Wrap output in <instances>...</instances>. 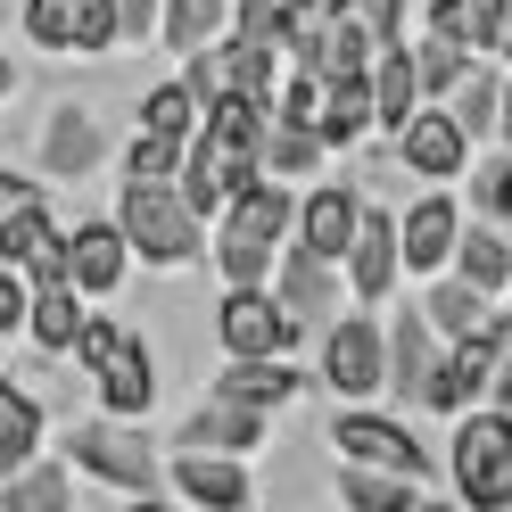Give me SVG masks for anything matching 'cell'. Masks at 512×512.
<instances>
[{
  "instance_id": "obj_1",
  "label": "cell",
  "mask_w": 512,
  "mask_h": 512,
  "mask_svg": "<svg viewBox=\"0 0 512 512\" xmlns=\"http://www.w3.org/2000/svg\"><path fill=\"white\" fill-rule=\"evenodd\" d=\"M290 223H298V207H290V190L281 182H240L232 199H223V232H215V265H223V281H273V248L290 240Z\"/></svg>"
},
{
  "instance_id": "obj_2",
  "label": "cell",
  "mask_w": 512,
  "mask_h": 512,
  "mask_svg": "<svg viewBox=\"0 0 512 512\" xmlns=\"http://www.w3.org/2000/svg\"><path fill=\"white\" fill-rule=\"evenodd\" d=\"M116 232H124V248H141L149 265H190V256H199V215L182 207L174 174H124Z\"/></svg>"
},
{
  "instance_id": "obj_3",
  "label": "cell",
  "mask_w": 512,
  "mask_h": 512,
  "mask_svg": "<svg viewBox=\"0 0 512 512\" xmlns=\"http://www.w3.org/2000/svg\"><path fill=\"white\" fill-rule=\"evenodd\" d=\"M75 356H83L91 380H100L108 413H149V397H157V364H149L141 331L108 323V314H83V323H75Z\"/></svg>"
},
{
  "instance_id": "obj_4",
  "label": "cell",
  "mask_w": 512,
  "mask_h": 512,
  "mask_svg": "<svg viewBox=\"0 0 512 512\" xmlns=\"http://www.w3.org/2000/svg\"><path fill=\"white\" fill-rule=\"evenodd\" d=\"M455 496L479 512L512 504V413H455Z\"/></svg>"
},
{
  "instance_id": "obj_5",
  "label": "cell",
  "mask_w": 512,
  "mask_h": 512,
  "mask_svg": "<svg viewBox=\"0 0 512 512\" xmlns=\"http://www.w3.org/2000/svg\"><path fill=\"white\" fill-rule=\"evenodd\" d=\"M67 455H75L91 479L124 488V496H157V488H166V479H157V455H149L133 430H116V422H75V430H67Z\"/></svg>"
},
{
  "instance_id": "obj_6",
  "label": "cell",
  "mask_w": 512,
  "mask_h": 512,
  "mask_svg": "<svg viewBox=\"0 0 512 512\" xmlns=\"http://www.w3.org/2000/svg\"><path fill=\"white\" fill-rule=\"evenodd\" d=\"M215 331H223V356H273V347L298 339V323L281 314L265 281H232V298L215 306Z\"/></svg>"
},
{
  "instance_id": "obj_7",
  "label": "cell",
  "mask_w": 512,
  "mask_h": 512,
  "mask_svg": "<svg viewBox=\"0 0 512 512\" xmlns=\"http://www.w3.org/2000/svg\"><path fill=\"white\" fill-rule=\"evenodd\" d=\"M331 446H339L347 463H389V471H405V479H430V455L413 446L405 422H389V413H339V422H331Z\"/></svg>"
},
{
  "instance_id": "obj_8",
  "label": "cell",
  "mask_w": 512,
  "mask_h": 512,
  "mask_svg": "<svg viewBox=\"0 0 512 512\" xmlns=\"http://www.w3.org/2000/svg\"><path fill=\"white\" fill-rule=\"evenodd\" d=\"M331 256H314V248H290L281 256V273H273V298H281V314H290L298 331H323L331 323V306H339V290H331Z\"/></svg>"
},
{
  "instance_id": "obj_9",
  "label": "cell",
  "mask_w": 512,
  "mask_h": 512,
  "mask_svg": "<svg viewBox=\"0 0 512 512\" xmlns=\"http://www.w3.org/2000/svg\"><path fill=\"white\" fill-rule=\"evenodd\" d=\"M323 380L339 397H372L380 389V331L364 323V314H339V323L323 331Z\"/></svg>"
},
{
  "instance_id": "obj_10",
  "label": "cell",
  "mask_w": 512,
  "mask_h": 512,
  "mask_svg": "<svg viewBox=\"0 0 512 512\" xmlns=\"http://www.w3.org/2000/svg\"><path fill=\"white\" fill-rule=\"evenodd\" d=\"M174 446H207V455H256V446H265V405H240V397L215 389V397L182 422Z\"/></svg>"
},
{
  "instance_id": "obj_11",
  "label": "cell",
  "mask_w": 512,
  "mask_h": 512,
  "mask_svg": "<svg viewBox=\"0 0 512 512\" xmlns=\"http://www.w3.org/2000/svg\"><path fill=\"white\" fill-rule=\"evenodd\" d=\"M430 364H438V331L422 323V306H405V314H397V331L380 339V389H397V397L422 405Z\"/></svg>"
},
{
  "instance_id": "obj_12",
  "label": "cell",
  "mask_w": 512,
  "mask_h": 512,
  "mask_svg": "<svg viewBox=\"0 0 512 512\" xmlns=\"http://www.w3.org/2000/svg\"><path fill=\"white\" fill-rule=\"evenodd\" d=\"M347 281H356V298H389L397 290V215L356 207V232H347Z\"/></svg>"
},
{
  "instance_id": "obj_13",
  "label": "cell",
  "mask_w": 512,
  "mask_h": 512,
  "mask_svg": "<svg viewBox=\"0 0 512 512\" xmlns=\"http://www.w3.org/2000/svg\"><path fill=\"white\" fill-rule=\"evenodd\" d=\"M108 157V133H100V116L91 108H50V133H42V166L58 182H83L91 166Z\"/></svg>"
},
{
  "instance_id": "obj_14",
  "label": "cell",
  "mask_w": 512,
  "mask_h": 512,
  "mask_svg": "<svg viewBox=\"0 0 512 512\" xmlns=\"http://www.w3.org/2000/svg\"><path fill=\"white\" fill-rule=\"evenodd\" d=\"M397 141H405V166H413V174H430V182L463 174V157H471V133H463L446 108H438V116H405V133H397Z\"/></svg>"
},
{
  "instance_id": "obj_15",
  "label": "cell",
  "mask_w": 512,
  "mask_h": 512,
  "mask_svg": "<svg viewBox=\"0 0 512 512\" xmlns=\"http://www.w3.org/2000/svg\"><path fill=\"white\" fill-rule=\"evenodd\" d=\"M314 133H323V149H347V141H364V133H372V83H364V67H356V75H323Z\"/></svg>"
},
{
  "instance_id": "obj_16",
  "label": "cell",
  "mask_w": 512,
  "mask_h": 512,
  "mask_svg": "<svg viewBox=\"0 0 512 512\" xmlns=\"http://www.w3.org/2000/svg\"><path fill=\"white\" fill-rule=\"evenodd\" d=\"M174 488L190 504H248L256 496L248 488V463L240 455H207V446H182V455H174Z\"/></svg>"
},
{
  "instance_id": "obj_17",
  "label": "cell",
  "mask_w": 512,
  "mask_h": 512,
  "mask_svg": "<svg viewBox=\"0 0 512 512\" xmlns=\"http://www.w3.org/2000/svg\"><path fill=\"white\" fill-rule=\"evenodd\" d=\"M356 190H347V182H323V190H314V199L298 207V248H314V256H331V265H339V256H347V232H356Z\"/></svg>"
},
{
  "instance_id": "obj_18",
  "label": "cell",
  "mask_w": 512,
  "mask_h": 512,
  "mask_svg": "<svg viewBox=\"0 0 512 512\" xmlns=\"http://www.w3.org/2000/svg\"><path fill=\"white\" fill-rule=\"evenodd\" d=\"M455 232H463L455 199H446V190H430V199H422V207H413V215L397 223V265H446Z\"/></svg>"
},
{
  "instance_id": "obj_19",
  "label": "cell",
  "mask_w": 512,
  "mask_h": 512,
  "mask_svg": "<svg viewBox=\"0 0 512 512\" xmlns=\"http://www.w3.org/2000/svg\"><path fill=\"white\" fill-rule=\"evenodd\" d=\"M364 83H372V124H380V133H405V116H413V100H422V83H413V58H405V42H389V50H372V67H364Z\"/></svg>"
},
{
  "instance_id": "obj_20",
  "label": "cell",
  "mask_w": 512,
  "mask_h": 512,
  "mask_svg": "<svg viewBox=\"0 0 512 512\" xmlns=\"http://www.w3.org/2000/svg\"><path fill=\"white\" fill-rule=\"evenodd\" d=\"M67 281L75 290H116L124 281V232L116 223H75V240H67Z\"/></svg>"
},
{
  "instance_id": "obj_21",
  "label": "cell",
  "mask_w": 512,
  "mask_h": 512,
  "mask_svg": "<svg viewBox=\"0 0 512 512\" xmlns=\"http://www.w3.org/2000/svg\"><path fill=\"white\" fill-rule=\"evenodd\" d=\"M215 389H223V397H240V405H290L306 380L281 364V347H273V356H232V364L215 372Z\"/></svg>"
},
{
  "instance_id": "obj_22",
  "label": "cell",
  "mask_w": 512,
  "mask_h": 512,
  "mask_svg": "<svg viewBox=\"0 0 512 512\" xmlns=\"http://www.w3.org/2000/svg\"><path fill=\"white\" fill-rule=\"evenodd\" d=\"M446 256H455V273L471 281V290H504V281H512V240H504V223H471V232H455V248H446Z\"/></svg>"
},
{
  "instance_id": "obj_23",
  "label": "cell",
  "mask_w": 512,
  "mask_h": 512,
  "mask_svg": "<svg viewBox=\"0 0 512 512\" xmlns=\"http://www.w3.org/2000/svg\"><path fill=\"white\" fill-rule=\"evenodd\" d=\"M75 504V479L58 463H34L25 455L17 471H0V512H67Z\"/></svg>"
},
{
  "instance_id": "obj_24",
  "label": "cell",
  "mask_w": 512,
  "mask_h": 512,
  "mask_svg": "<svg viewBox=\"0 0 512 512\" xmlns=\"http://www.w3.org/2000/svg\"><path fill=\"white\" fill-rule=\"evenodd\" d=\"M422 323H430L438 339H471V331L496 323V306H488V290H471V281L455 273V281H438V290L422 298Z\"/></svg>"
},
{
  "instance_id": "obj_25",
  "label": "cell",
  "mask_w": 512,
  "mask_h": 512,
  "mask_svg": "<svg viewBox=\"0 0 512 512\" xmlns=\"http://www.w3.org/2000/svg\"><path fill=\"white\" fill-rule=\"evenodd\" d=\"M75 323H83V306H75V281H42L34 298H25V331H34L50 356L58 347H75Z\"/></svg>"
},
{
  "instance_id": "obj_26",
  "label": "cell",
  "mask_w": 512,
  "mask_h": 512,
  "mask_svg": "<svg viewBox=\"0 0 512 512\" xmlns=\"http://www.w3.org/2000/svg\"><path fill=\"white\" fill-rule=\"evenodd\" d=\"M496 100H504V83H496L488 67H471V58H463V75L446 83V116H455L463 133H496Z\"/></svg>"
},
{
  "instance_id": "obj_27",
  "label": "cell",
  "mask_w": 512,
  "mask_h": 512,
  "mask_svg": "<svg viewBox=\"0 0 512 512\" xmlns=\"http://www.w3.org/2000/svg\"><path fill=\"white\" fill-rule=\"evenodd\" d=\"M25 455H42V405L0 380V471H17Z\"/></svg>"
},
{
  "instance_id": "obj_28",
  "label": "cell",
  "mask_w": 512,
  "mask_h": 512,
  "mask_svg": "<svg viewBox=\"0 0 512 512\" xmlns=\"http://www.w3.org/2000/svg\"><path fill=\"white\" fill-rule=\"evenodd\" d=\"M50 240H58V223H50V207H42V199L0 207V265H25V256L50 248Z\"/></svg>"
},
{
  "instance_id": "obj_29",
  "label": "cell",
  "mask_w": 512,
  "mask_h": 512,
  "mask_svg": "<svg viewBox=\"0 0 512 512\" xmlns=\"http://www.w3.org/2000/svg\"><path fill=\"white\" fill-rule=\"evenodd\" d=\"M232 25V0H166V42L174 50H199Z\"/></svg>"
},
{
  "instance_id": "obj_30",
  "label": "cell",
  "mask_w": 512,
  "mask_h": 512,
  "mask_svg": "<svg viewBox=\"0 0 512 512\" xmlns=\"http://www.w3.org/2000/svg\"><path fill=\"white\" fill-rule=\"evenodd\" d=\"M463 50L512 58V0H463Z\"/></svg>"
},
{
  "instance_id": "obj_31",
  "label": "cell",
  "mask_w": 512,
  "mask_h": 512,
  "mask_svg": "<svg viewBox=\"0 0 512 512\" xmlns=\"http://www.w3.org/2000/svg\"><path fill=\"white\" fill-rule=\"evenodd\" d=\"M471 207L488 223H512V157H479L471 166Z\"/></svg>"
},
{
  "instance_id": "obj_32",
  "label": "cell",
  "mask_w": 512,
  "mask_h": 512,
  "mask_svg": "<svg viewBox=\"0 0 512 512\" xmlns=\"http://www.w3.org/2000/svg\"><path fill=\"white\" fill-rule=\"evenodd\" d=\"M413 488H422V479H405V471H339L347 504H413Z\"/></svg>"
},
{
  "instance_id": "obj_33",
  "label": "cell",
  "mask_w": 512,
  "mask_h": 512,
  "mask_svg": "<svg viewBox=\"0 0 512 512\" xmlns=\"http://www.w3.org/2000/svg\"><path fill=\"white\" fill-rule=\"evenodd\" d=\"M141 124H157V133H174V141H190V124H199V100H190L182 83H157L149 100H141Z\"/></svg>"
},
{
  "instance_id": "obj_34",
  "label": "cell",
  "mask_w": 512,
  "mask_h": 512,
  "mask_svg": "<svg viewBox=\"0 0 512 512\" xmlns=\"http://www.w3.org/2000/svg\"><path fill=\"white\" fill-rule=\"evenodd\" d=\"M174 166H182V141L157 133V124H141L133 149H124V174H174Z\"/></svg>"
},
{
  "instance_id": "obj_35",
  "label": "cell",
  "mask_w": 512,
  "mask_h": 512,
  "mask_svg": "<svg viewBox=\"0 0 512 512\" xmlns=\"http://www.w3.org/2000/svg\"><path fill=\"white\" fill-rule=\"evenodd\" d=\"M67 50H83V58L116 50V0H75V42Z\"/></svg>"
},
{
  "instance_id": "obj_36",
  "label": "cell",
  "mask_w": 512,
  "mask_h": 512,
  "mask_svg": "<svg viewBox=\"0 0 512 512\" xmlns=\"http://www.w3.org/2000/svg\"><path fill=\"white\" fill-rule=\"evenodd\" d=\"M405 58H413V83H422V91H446V83L463 75V58H471V50H455V42H438V34H430L422 50H405Z\"/></svg>"
},
{
  "instance_id": "obj_37",
  "label": "cell",
  "mask_w": 512,
  "mask_h": 512,
  "mask_svg": "<svg viewBox=\"0 0 512 512\" xmlns=\"http://www.w3.org/2000/svg\"><path fill=\"white\" fill-rule=\"evenodd\" d=\"M25 34L42 50H67L75 42V0H25Z\"/></svg>"
},
{
  "instance_id": "obj_38",
  "label": "cell",
  "mask_w": 512,
  "mask_h": 512,
  "mask_svg": "<svg viewBox=\"0 0 512 512\" xmlns=\"http://www.w3.org/2000/svg\"><path fill=\"white\" fill-rule=\"evenodd\" d=\"M347 9L364 17V34H372V50H389V42H405V0H347Z\"/></svg>"
},
{
  "instance_id": "obj_39",
  "label": "cell",
  "mask_w": 512,
  "mask_h": 512,
  "mask_svg": "<svg viewBox=\"0 0 512 512\" xmlns=\"http://www.w3.org/2000/svg\"><path fill=\"white\" fill-rule=\"evenodd\" d=\"M157 25V0H116V42H141Z\"/></svg>"
},
{
  "instance_id": "obj_40",
  "label": "cell",
  "mask_w": 512,
  "mask_h": 512,
  "mask_svg": "<svg viewBox=\"0 0 512 512\" xmlns=\"http://www.w3.org/2000/svg\"><path fill=\"white\" fill-rule=\"evenodd\" d=\"M25 298H34V290H25L17 273H0V331H17V323H25Z\"/></svg>"
},
{
  "instance_id": "obj_41",
  "label": "cell",
  "mask_w": 512,
  "mask_h": 512,
  "mask_svg": "<svg viewBox=\"0 0 512 512\" xmlns=\"http://www.w3.org/2000/svg\"><path fill=\"white\" fill-rule=\"evenodd\" d=\"M488 397H496V413H512V347H496V364H488Z\"/></svg>"
},
{
  "instance_id": "obj_42",
  "label": "cell",
  "mask_w": 512,
  "mask_h": 512,
  "mask_svg": "<svg viewBox=\"0 0 512 512\" xmlns=\"http://www.w3.org/2000/svg\"><path fill=\"white\" fill-rule=\"evenodd\" d=\"M17 199H42V190L25 182V174H9V166H0V207H17Z\"/></svg>"
},
{
  "instance_id": "obj_43",
  "label": "cell",
  "mask_w": 512,
  "mask_h": 512,
  "mask_svg": "<svg viewBox=\"0 0 512 512\" xmlns=\"http://www.w3.org/2000/svg\"><path fill=\"white\" fill-rule=\"evenodd\" d=\"M290 17H323V9H339V0H281Z\"/></svg>"
},
{
  "instance_id": "obj_44",
  "label": "cell",
  "mask_w": 512,
  "mask_h": 512,
  "mask_svg": "<svg viewBox=\"0 0 512 512\" xmlns=\"http://www.w3.org/2000/svg\"><path fill=\"white\" fill-rule=\"evenodd\" d=\"M496 133L512 141V83H504V100H496Z\"/></svg>"
},
{
  "instance_id": "obj_45",
  "label": "cell",
  "mask_w": 512,
  "mask_h": 512,
  "mask_svg": "<svg viewBox=\"0 0 512 512\" xmlns=\"http://www.w3.org/2000/svg\"><path fill=\"white\" fill-rule=\"evenodd\" d=\"M9 91H17V67H9V50H0V100H9Z\"/></svg>"
},
{
  "instance_id": "obj_46",
  "label": "cell",
  "mask_w": 512,
  "mask_h": 512,
  "mask_svg": "<svg viewBox=\"0 0 512 512\" xmlns=\"http://www.w3.org/2000/svg\"><path fill=\"white\" fill-rule=\"evenodd\" d=\"M496 323H504V347H512V314H496Z\"/></svg>"
}]
</instances>
